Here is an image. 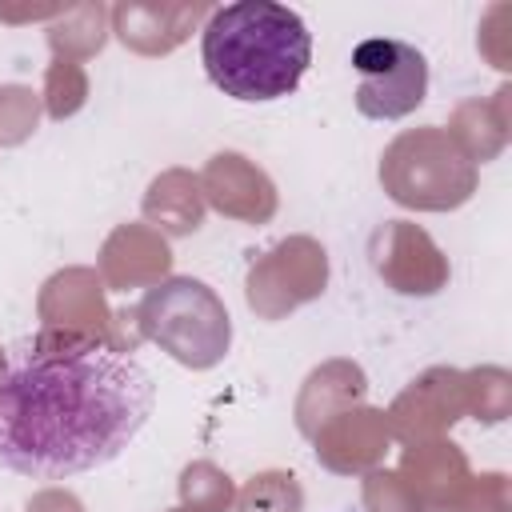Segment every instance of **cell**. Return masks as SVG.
I'll return each mask as SVG.
<instances>
[{
  "mask_svg": "<svg viewBox=\"0 0 512 512\" xmlns=\"http://www.w3.org/2000/svg\"><path fill=\"white\" fill-rule=\"evenodd\" d=\"M152 376L104 340H28L0 372V468L64 480L112 464L148 424Z\"/></svg>",
  "mask_w": 512,
  "mask_h": 512,
  "instance_id": "6da1fadb",
  "label": "cell"
},
{
  "mask_svg": "<svg viewBox=\"0 0 512 512\" xmlns=\"http://www.w3.org/2000/svg\"><path fill=\"white\" fill-rule=\"evenodd\" d=\"M208 80L244 104H268L304 80L312 64L308 24L272 0H240L212 12L200 36Z\"/></svg>",
  "mask_w": 512,
  "mask_h": 512,
  "instance_id": "7a4b0ae2",
  "label": "cell"
},
{
  "mask_svg": "<svg viewBox=\"0 0 512 512\" xmlns=\"http://www.w3.org/2000/svg\"><path fill=\"white\" fill-rule=\"evenodd\" d=\"M352 68L360 76L356 84V108L368 120H400L416 112L428 96V60L420 48L404 40H364L352 48Z\"/></svg>",
  "mask_w": 512,
  "mask_h": 512,
  "instance_id": "3957f363",
  "label": "cell"
}]
</instances>
